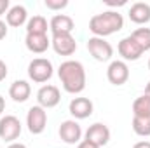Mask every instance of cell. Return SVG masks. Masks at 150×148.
I'll return each instance as SVG.
<instances>
[{"mask_svg":"<svg viewBox=\"0 0 150 148\" xmlns=\"http://www.w3.org/2000/svg\"><path fill=\"white\" fill-rule=\"evenodd\" d=\"M58 77L61 80V85L70 94H80L86 89V70L80 61L67 59L59 65Z\"/></svg>","mask_w":150,"mask_h":148,"instance_id":"cell-1","label":"cell"},{"mask_svg":"<svg viewBox=\"0 0 150 148\" xmlns=\"http://www.w3.org/2000/svg\"><path fill=\"white\" fill-rule=\"evenodd\" d=\"M124 28V18L117 11H105L101 14H94L89 21V30L93 37L105 38L113 35Z\"/></svg>","mask_w":150,"mask_h":148,"instance_id":"cell-2","label":"cell"},{"mask_svg":"<svg viewBox=\"0 0 150 148\" xmlns=\"http://www.w3.org/2000/svg\"><path fill=\"white\" fill-rule=\"evenodd\" d=\"M52 73H54V68L47 58H35L28 65V77L37 84L47 82L52 77Z\"/></svg>","mask_w":150,"mask_h":148,"instance_id":"cell-3","label":"cell"},{"mask_svg":"<svg viewBox=\"0 0 150 148\" xmlns=\"http://www.w3.org/2000/svg\"><path fill=\"white\" fill-rule=\"evenodd\" d=\"M87 51L89 54L96 59V61H110L113 56V47L110 42H107L105 38H100V37H91L87 40Z\"/></svg>","mask_w":150,"mask_h":148,"instance_id":"cell-4","label":"cell"},{"mask_svg":"<svg viewBox=\"0 0 150 148\" xmlns=\"http://www.w3.org/2000/svg\"><path fill=\"white\" fill-rule=\"evenodd\" d=\"M21 131H23V127H21V122H19L18 117H14V115H4L0 118V140L14 143L19 138Z\"/></svg>","mask_w":150,"mask_h":148,"instance_id":"cell-5","label":"cell"},{"mask_svg":"<svg viewBox=\"0 0 150 148\" xmlns=\"http://www.w3.org/2000/svg\"><path fill=\"white\" fill-rule=\"evenodd\" d=\"M26 125H28V131L32 134H42L45 131V125H47V111L42 106H32L28 110L26 115Z\"/></svg>","mask_w":150,"mask_h":148,"instance_id":"cell-6","label":"cell"},{"mask_svg":"<svg viewBox=\"0 0 150 148\" xmlns=\"http://www.w3.org/2000/svg\"><path fill=\"white\" fill-rule=\"evenodd\" d=\"M37 101H38V106H42V108H45V110H47V108H54V106H58L59 101H61V92H59V89H58L56 85H52V84L42 85L37 92Z\"/></svg>","mask_w":150,"mask_h":148,"instance_id":"cell-7","label":"cell"},{"mask_svg":"<svg viewBox=\"0 0 150 148\" xmlns=\"http://www.w3.org/2000/svg\"><path fill=\"white\" fill-rule=\"evenodd\" d=\"M107 78L113 85H124L129 80V66L122 59H115L107 68Z\"/></svg>","mask_w":150,"mask_h":148,"instance_id":"cell-8","label":"cell"},{"mask_svg":"<svg viewBox=\"0 0 150 148\" xmlns=\"http://www.w3.org/2000/svg\"><path fill=\"white\" fill-rule=\"evenodd\" d=\"M59 138L67 145H79L82 141V127L79 125L77 120H65L59 125Z\"/></svg>","mask_w":150,"mask_h":148,"instance_id":"cell-9","label":"cell"},{"mask_svg":"<svg viewBox=\"0 0 150 148\" xmlns=\"http://www.w3.org/2000/svg\"><path fill=\"white\" fill-rule=\"evenodd\" d=\"M117 51L122 56V61H138L143 56V49L134 42V38L131 37V35L129 37H124L119 42Z\"/></svg>","mask_w":150,"mask_h":148,"instance_id":"cell-10","label":"cell"},{"mask_svg":"<svg viewBox=\"0 0 150 148\" xmlns=\"http://www.w3.org/2000/svg\"><path fill=\"white\" fill-rule=\"evenodd\" d=\"M84 140H87V141H91L96 147L101 148L110 141V129H108V125H105L101 122H96V124L89 125V129L86 131V138Z\"/></svg>","mask_w":150,"mask_h":148,"instance_id":"cell-11","label":"cell"},{"mask_svg":"<svg viewBox=\"0 0 150 148\" xmlns=\"http://www.w3.org/2000/svg\"><path fill=\"white\" fill-rule=\"evenodd\" d=\"M51 45L56 54L59 56H72L77 51V42L72 35L63 33V35H52L51 37Z\"/></svg>","mask_w":150,"mask_h":148,"instance_id":"cell-12","label":"cell"},{"mask_svg":"<svg viewBox=\"0 0 150 148\" xmlns=\"http://www.w3.org/2000/svg\"><path fill=\"white\" fill-rule=\"evenodd\" d=\"M68 110L72 113L74 120H84L87 117L93 115V110H94V105L89 98H74L70 101V106Z\"/></svg>","mask_w":150,"mask_h":148,"instance_id":"cell-13","label":"cell"},{"mask_svg":"<svg viewBox=\"0 0 150 148\" xmlns=\"http://www.w3.org/2000/svg\"><path fill=\"white\" fill-rule=\"evenodd\" d=\"M49 30L52 35H63V33L72 35V32L75 30V23L67 14H56L49 21Z\"/></svg>","mask_w":150,"mask_h":148,"instance_id":"cell-14","label":"cell"},{"mask_svg":"<svg viewBox=\"0 0 150 148\" xmlns=\"http://www.w3.org/2000/svg\"><path fill=\"white\" fill-rule=\"evenodd\" d=\"M9 96L16 103H25L32 96V85L26 80H14L9 87Z\"/></svg>","mask_w":150,"mask_h":148,"instance_id":"cell-15","label":"cell"},{"mask_svg":"<svg viewBox=\"0 0 150 148\" xmlns=\"http://www.w3.org/2000/svg\"><path fill=\"white\" fill-rule=\"evenodd\" d=\"M127 16L136 25H147L150 21V5L145 2H136L129 7Z\"/></svg>","mask_w":150,"mask_h":148,"instance_id":"cell-16","label":"cell"},{"mask_svg":"<svg viewBox=\"0 0 150 148\" xmlns=\"http://www.w3.org/2000/svg\"><path fill=\"white\" fill-rule=\"evenodd\" d=\"M5 21H7V26L19 28L25 23H28V12L23 5H12L5 14Z\"/></svg>","mask_w":150,"mask_h":148,"instance_id":"cell-17","label":"cell"},{"mask_svg":"<svg viewBox=\"0 0 150 148\" xmlns=\"http://www.w3.org/2000/svg\"><path fill=\"white\" fill-rule=\"evenodd\" d=\"M25 44H26V49L33 54H44L49 45H51V38L47 35H26L25 38Z\"/></svg>","mask_w":150,"mask_h":148,"instance_id":"cell-18","label":"cell"},{"mask_svg":"<svg viewBox=\"0 0 150 148\" xmlns=\"http://www.w3.org/2000/svg\"><path fill=\"white\" fill-rule=\"evenodd\" d=\"M49 23L44 16H33L26 23V35H47Z\"/></svg>","mask_w":150,"mask_h":148,"instance_id":"cell-19","label":"cell"},{"mask_svg":"<svg viewBox=\"0 0 150 148\" xmlns=\"http://www.w3.org/2000/svg\"><path fill=\"white\" fill-rule=\"evenodd\" d=\"M133 117H150V96L142 94L133 101Z\"/></svg>","mask_w":150,"mask_h":148,"instance_id":"cell-20","label":"cell"},{"mask_svg":"<svg viewBox=\"0 0 150 148\" xmlns=\"http://www.w3.org/2000/svg\"><path fill=\"white\" fill-rule=\"evenodd\" d=\"M133 131L142 136L149 138L150 136V117H133Z\"/></svg>","mask_w":150,"mask_h":148,"instance_id":"cell-21","label":"cell"},{"mask_svg":"<svg viewBox=\"0 0 150 148\" xmlns=\"http://www.w3.org/2000/svg\"><path fill=\"white\" fill-rule=\"evenodd\" d=\"M131 37L134 38V42L143 49V52L150 51V28H136L131 33Z\"/></svg>","mask_w":150,"mask_h":148,"instance_id":"cell-22","label":"cell"},{"mask_svg":"<svg viewBox=\"0 0 150 148\" xmlns=\"http://www.w3.org/2000/svg\"><path fill=\"white\" fill-rule=\"evenodd\" d=\"M44 4L51 11H61V9H65L68 5V0H45Z\"/></svg>","mask_w":150,"mask_h":148,"instance_id":"cell-23","label":"cell"},{"mask_svg":"<svg viewBox=\"0 0 150 148\" xmlns=\"http://www.w3.org/2000/svg\"><path fill=\"white\" fill-rule=\"evenodd\" d=\"M11 9V4H9V0H0V16H4V14H7V11Z\"/></svg>","mask_w":150,"mask_h":148,"instance_id":"cell-24","label":"cell"},{"mask_svg":"<svg viewBox=\"0 0 150 148\" xmlns=\"http://www.w3.org/2000/svg\"><path fill=\"white\" fill-rule=\"evenodd\" d=\"M5 77H7V65L0 59V82L5 80Z\"/></svg>","mask_w":150,"mask_h":148,"instance_id":"cell-25","label":"cell"},{"mask_svg":"<svg viewBox=\"0 0 150 148\" xmlns=\"http://www.w3.org/2000/svg\"><path fill=\"white\" fill-rule=\"evenodd\" d=\"M77 148H100V147H96L94 143H91V141H87V140H82V141L77 145Z\"/></svg>","mask_w":150,"mask_h":148,"instance_id":"cell-26","label":"cell"},{"mask_svg":"<svg viewBox=\"0 0 150 148\" xmlns=\"http://www.w3.org/2000/svg\"><path fill=\"white\" fill-rule=\"evenodd\" d=\"M5 37H7V23L0 19V40H4Z\"/></svg>","mask_w":150,"mask_h":148,"instance_id":"cell-27","label":"cell"},{"mask_svg":"<svg viewBox=\"0 0 150 148\" xmlns=\"http://www.w3.org/2000/svg\"><path fill=\"white\" fill-rule=\"evenodd\" d=\"M133 148H150V141H138V143H134L133 145Z\"/></svg>","mask_w":150,"mask_h":148,"instance_id":"cell-28","label":"cell"},{"mask_svg":"<svg viewBox=\"0 0 150 148\" xmlns=\"http://www.w3.org/2000/svg\"><path fill=\"white\" fill-rule=\"evenodd\" d=\"M107 5H110V7H119V5H126V0H119V2H110V0H107Z\"/></svg>","mask_w":150,"mask_h":148,"instance_id":"cell-29","label":"cell"},{"mask_svg":"<svg viewBox=\"0 0 150 148\" xmlns=\"http://www.w3.org/2000/svg\"><path fill=\"white\" fill-rule=\"evenodd\" d=\"M4 110H5V99L0 96V118H2V113H4Z\"/></svg>","mask_w":150,"mask_h":148,"instance_id":"cell-30","label":"cell"},{"mask_svg":"<svg viewBox=\"0 0 150 148\" xmlns=\"http://www.w3.org/2000/svg\"><path fill=\"white\" fill-rule=\"evenodd\" d=\"M7 148H26V145H23V143H16V141H14V143H11Z\"/></svg>","mask_w":150,"mask_h":148,"instance_id":"cell-31","label":"cell"},{"mask_svg":"<svg viewBox=\"0 0 150 148\" xmlns=\"http://www.w3.org/2000/svg\"><path fill=\"white\" fill-rule=\"evenodd\" d=\"M145 94H149L150 96V82L147 84V87H145Z\"/></svg>","mask_w":150,"mask_h":148,"instance_id":"cell-32","label":"cell"},{"mask_svg":"<svg viewBox=\"0 0 150 148\" xmlns=\"http://www.w3.org/2000/svg\"><path fill=\"white\" fill-rule=\"evenodd\" d=\"M149 70H150V59H149Z\"/></svg>","mask_w":150,"mask_h":148,"instance_id":"cell-33","label":"cell"}]
</instances>
